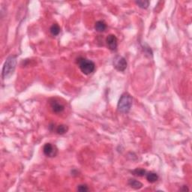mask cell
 Returning <instances> with one entry per match:
<instances>
[{
  "mask_svg": "<svg viewBox=\"0 0 192 192\" xmlns=\"http://www.w3.org/2000/svg\"><path fill=\"white\" fill-rule=\"evenodd\" d=\"M77 63L83 74L89 75L93 73L95 69V65L92 61L88 60L84 57H80L77 60Z\"/></svg>",
  "mask_w": 192,
  "mask_h": 192,
  "instance_id": "2",
  "label": "cell"
},
{
  "mask_svg": "<svg viewBox=\"0 0 192 192\" xmlns=\"http://www.w3.org/2000/svg\"><path fill=\"white\" fill-rule=\"evenodd\" d=\"M135 3L137 5H138V7L143 9H146L149 5V1H136Z\"/></svg>",
  "mask_w": 192,
  "mask_h": 192,
  "instance_id": "14",
  "label": "cell"
},
{
  "mask_svg": "<svg viewBox=\"0 0 192 192\" xmlns=\"http://www.w3.org/2000/svg\"><path fill=\"white\" fill-rule=\"evenodd\" d=\"M50 107L52 109L53 111L56 113H62L64 110H65V107L63 105L60 103L59 101H57V100H53L50 102Z\"/></svg>",
  "mask_w": 192,
  "mask_h": 192,
  "instance_id": "7",
  "label": "cell"
},
{
  "mask_svg": "<svg viewBox=\"0 0 192 192\" xmlns=\"http://www.w3.org/2000/svg\"><path fill=\"white\" fill-rule=\"evenodd\" d=\"M68 126L65 125H60L57 126V133L58 134H60V135H62V134H65L67 132H68Z\"/></svg>",
  "mask_w": 192,
  "mask_h": 192,
  "instance_id": "13",
  "label": "cell"
},
{
  "mask_svg": "<svg viewBox=\"0 0 192 192\" xmlns=\"http://www.w3.org/2000/svg\"><path fill=\"white\" fill-rule=\"evenodd\" d=\"M43 152H44V154L47 157H49V158H53V157L57 156V153H58V149H57L56 146L48 143H46L45 145L44 146Z\"/></svg>",
  "mask_w": 192,
  "mask_h": 192,
  "instance_id": "5",
  "label": "cell"
},
{
  "mask_svg": "<svg viewBox=\"0 0 192 192\" xmlns=\"http://www.w3.org/2000/svg\"><path fill=\"white\" fill-rule=\"evenodd\" d=\"M77 191L82 192L88 191H89V188H88V186L86 185H80L77 187Z\"/></svg>",
  "mask_w": 192,
  "mask_h": 192,
  "instance_id": "15",
  "label": "cell"
},
{
  "mask_svg": "<svg viewBox=\"0 0 192 192\" xmlns=\"http://www.w3.org/2000/svg\"><path fill=\"white\" fill-rule=\"evenodd\" d=\"M106 43L110 50H116L118 47V40L114 35H109L106 38Z\"/></svg>",
  "mask_w": 192,
  "mask_h": 192,
  "instance_id": "6",
  "label": "cell"
},
{
  "mask_svg": "<svg viewBox=\"0 0 192 192\" xmlns=\"http://www.w3.org/2000/svg\"><path fill=\"white\" fill-rule=\"evenodd\" d=\"M133 175L136 176V177H143L146 174V170L142 169V168H136L135 170L132 171Z\"/></svg>",
  "mask_w": 192,
  "mask_h": 192,
  "instance_id": "12",
  "label": "cell"
},
{
  "mask_svg": "<svg viewBox=\"0 0 192 192\" xmlns=\"http://www.w3.org/2000/svg\"><path fill=\"white\" fill-rule=\"evenodd\" d=\"M129 185H130L132 188L136 190L140 189V188H141L142 187H143V184H142L140 181H137L134 180V179H130V180H129Z\"/></svg>",
  "mask_w": 192,
  "mask_h": 192,
  "instance_id": "10",
  "label": "cell"
},
{
  "mask_svg": "<svg viewBox=\"0 0 192 192\" xmlns=\"http://www.w3.org/2000/svg\"><path fill=\"white\" fill-rule=\"evenodd\" d=\"M107 29V24L103 20H98L95 24V29L98 33L105 32Z\"/></svg>",
  "mask_w": 192,
  "mask_h": 192,
  "instance_id": "8",
  "label": "cell"
},
{
  "mask_svg": "<svg viewBox=\"0 0 192 192\" xmlns=\"http://www.w3.org/2000/svg\"><path fill=\"white\" fill-rule=\"evenodd\" d=\"M146 180L150 183H154L158 180V176L156 173L154 172H149L147 173L146 174Z\"/></svg>",
  "mask_w": 192,
  "mask_h": 192,
  "instance_id": "9",
  "label": "cell"
},
{
  "mask_svg": "<svg viewBox=\"0 0 192 192\" xmlns=\"http://www.w3.org/2000/svg\"><path fill=\"white\" fill-rule=\"evenodd\" d=\"M60 31H61V29L60 27V26L58 25V24H53L52 26H51L50 29V32L51 35L53 36H58L59 34L60 33Z\"/></svg>",
  "mask_w": 192,
  "mask_h": 192,
  "instance_id": "11",
  "label": "cell"
},
{
  "mask_svg": "<svg viewBox=\"0 0 192 192\" xmlns=\"http://www.w3.org/2000/svg\"><path fill=\"white\" fill-rule=\"evenodd\" d=\"M132 104L133 98L132 95L125 92L120 97L117 105L118 110L122 113H128L132 108Z\"/></svg>",
  "mask_w": 192,
  "mask_h": 192,
  "instance_id": "1",
  "label": "cell"
},
{
  "mask_svg": "<svg viewBox=\"0 0 192 192\" xmlns=\"http://www.w3.org/2000/svg\"><path fill=\"white\" fill-rule=\"evenodd\" d=\"M113 64L114 68L119 71H124L128 65L127 61L124 57H121V56H116L113 60Z\"/></svg>",
  "mask_w": 192,
  "mask_h": 192,
  "instance_id": "4",
  "label": "cell"
},
{
  "mask_svg": "<svg viewBox=\"0 0 192 192\" xmlns=\"http://www.w3.org/2000/svg\"><path fill=\"white\" fill-rule=\"evenodd\" d=\"M16 65H17V57L11 56V57H8L3 65L2 73L3 79H5L11 74H12L13 72L15 70Z\"/></svg>",
  "mask_w": 192,
  "mask_h": 192,
  "instance_id": "3",
  "label": "cell"
}]
</instances>
